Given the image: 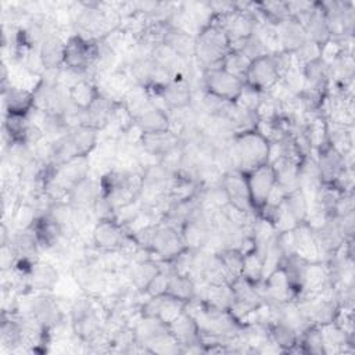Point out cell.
Instances as JSON below:
<instances>
[{
    "instance_id": "cell-1",
    "label": "cell",
    "mask_w": 355,
    "mask_h": 355,
    "mask_svg": "<svg viewBox=\"0 0 355 355\" xmlns=\"http://www.w3.org/2000/svg\"><path fill=\"white\" fill-rule=\"evenodd\" d=\"M98 178L101 184V196L111 204L115 214L121 208L140 200L143 187L141 171L114 166L101 173Z\"/></svg>"
},
{
    "instance_id": "cell-2",
    "label": "cell",
    "mask_w": 355,
    "mask_h": 355,
    "mask_svg": "<svg viewBox=\"0 0 355 355\" xmlns=\"http://www.w3.org/2000/svg\"><path fill=\"white\" fill-rule=\"evenodd\" d=\"M230 151L234 168L247 173L261 165L269 164L270 143L257 129L247 130L232 136Z\"/></svg>"
},
{
    "instance_id": "cell-3",
    "label": "cell",
    "mask_w": 355,
    "mask_h": 355,
    "mask_svg": "<svg viewBox=\"0 0 355 355\" xmlns=\"http://www.w3.org/2000/svg\"><path fill=\"white\" fill-rule=\"evenodd\" d=\"M230 42L222 26L211 18L196 33L194 62L201 69L220 67L226 54L230 51Z\"/></svg>"
},
{
    "instance_id": "cell-4",
    "label": "cell",
    "mask_w": 355,
    "mask_h": 355,
    "mask_svg": "<svg viewBox=\"0 0 355 355\" xmlns=\"http://www.w3.org/2000/svg\"><path fill=\"white\" fill-rule=\"evenodd\" d=\"M129 239L130 232L115 218L97 219L90 234L93 247L100 252H121Z\"/></svg>"
},
{
    "instance_id": "cell-5",
    "label": "cell",
    "mask_w": 355,
    "mask_h": 355,
    "mask_svg": "<svg viewBox=\"0 0 355 355\" xmlns=\"http://www.w3.org/2000/svg\"><path fill=\"white\" fill-rule=\"evenodd\" d=\"M244 80L222 67L201 69V89L229 103H236L243 92Z\"/></svg>"
},
{
    "instance_id": "cell-6",
    "label": "cell",
    "mask_w": 355,
    "mask_h": 355,
    "mask_svg": "<svg viewBox=\"0 0 355 355\" xmlns=\"http://www.w3.org/2000/svg\"><path fill=\"white\" fill-rule=\"evenodd\" d=\"M96 58V40L85 39L72 33L65 39L64 67L76 71L92 79V69ZM94 80V79H93Z\"/></svg>"
},
{
    "instance_id": "cell-7",
    "label": "cell",
    "mask_w": 355,
    "mask_h": 355,
    "mask_svg": "<svg viewBox=\"0 0 355 355\" xmlns=\"http://www.w3.org/2000/svg\"><path fill=\"white\" fill-rule=\"evenodd\" d=\"M187 248L182 232L164 222H158L154 229L150 255L157 261L166 263Z\"/></svg>"
},
{
    "instance_id": "cell-8",
    "label": "cell",
    "mask_w": 355,
    "mask_h": 355,
    "mask_svg": "<svg viewBox=\"0 0 355 355\" xmlns=\"http://www.w3.org/2000/svg\"><path fill=\"white\" fill-rule=\"evenodd\" d=\"M32 294L33 297L28 301V309L24 312L31 313L51 334L55 329L64 324L65 313L61 309L58 300L50 293Z\"/></svg>"
},
{
    "instance_id": "cell-9",
    "label": "cell",
    "mask_w": 355,
    "mask_h": 355,
    "mask_svg": "<svg viewBox=\"0 0 355 355\" xmlns=\"http://www.w3.org/2000/svg\"><path fill=\"white\" fill-rule=\"evenodd\" d=\"M280 80L282 78L273 53L252 60L244 78V83L259 93H268Z\"/></svg>"
},
{
    "instance_id": "cell-10",
    "label": "cell",
    "mask_w": 355,
    "mask_h": 355,
    "mask_svg": "<svg viewBox=\"0 0 355 355\" xmlns=\"http://www.w3.org/2000/svg\"><path fill=\"white\" fill-rule=\"evenodd\" d=\"M244 175H245V180H247V186H248L252 209L258 215L268 204L269 197H270L273 189L276 187L273 168L270 164H265V165H261Z\"/></svg>"
},
{
    "instance_id": "cell-11",
    "label": "cell",
    "mask_w": 355,
    "mask_h": 355,
    "mask_svg": "<svg viewBox=\"0 0 355 355\" xmlns=\"http://www.w3.org/2000/svg\"><path fill=\"white\" fill-rule=\"evenodd\" d=\"M171 334L180 345L183 354L186 352H205L201 343V333L197 320L184 309L173 322L168 324Z\"/></svg>"
},
{
    "instance_id": "cell-12",
    "label": "cell",
    "mask_w": 355,
    "mask_h": 355,
    "mask_svg": "<svg viewBox=\"0 0 355 355\" xmlns=\"http://www.w3.org/2000/svg\"><path fill=\"white\" fill-rule=\"evenodd\" d=\"M21 276L24 279L26 294L50 293L54 290V287L60 280L58 269L53 263L47 261H42L40 258L35 261L29 266V269Z\"/></svg>"
},
{
    "instance_id": "cell-13",
    "label": "cell",
    "mask_w": 355,
    "mask_h": 355,
    "mask_svg": "<svg viewBox=\"0 0 355 355\" xmlns=\"http://www.w3.org/2000/svg\"><path fill=\"white\" fill-rule=\"evenodd\" d=\"M187 302L180 301L169 294H159L153 297H146V300L140 304V315L158 318L164 323L169 324L178 316H180L186 309Z\"/></svg>"
},
{
    "instance_id": "cell-14",
    "label": "cell",
    "mask_w": 355,
    "mask_h": 355,
    "mask_svg": "<svg viewBox=\"0 0 355 355\" xmlns=\"http://www.w3.org/2000/svg\"><path fill=\"white\" fill-rule=\"evenodd\" d=\"M219 183H220L222 189L225 190L230 205H233L234 208H237L240 211L255 214L252 209V205H251L245 175L243 172H240L237 169L227 171V172L222 173Z\"/></svg>"
},
{
    "instance_id": "cell-15",
    "label": "cell",
    "mask_w": 355,
    "mask_h": 355,
    "mask_svg": "<svg viewBox=\"0 0 355 355\" xmlns=\"http://www.w3.org/2000/svg\"><path fill=\"white\" fill-rule=\"evenodd\" d=\"M3 115H22L29 116L35 111L33 90L21 85L11 83L1 89Z\"/></svg>"
},
{
    "instance_id": "cell-16",
    "label": "cell",
    "mask_w": 355,
    "mask_h": 355,
    "mask_svg": "<svg viewBox=\"0 0 355 355\" xmlns=\"http://www.w3.org/2000/svg\"><path fill=\"white\" fill-rule=\"evenodd\" d=\"M161 269H162V262L157 261L153 257H144L141 259L129 262V265L125 269L126 280L133 290L144 295L148 284L159 273Z\"/></svg>"
},
{
    "instance_id": "cell-17",
    "label": "cell",
    "mask_w": 355,
    "mask_h": 355,
    "mask_svg": "<svg viewBox=\"0 0 355 355\" xmlns=\"http://www.w3.org/2000/svg\"><path fill=\"white\" fill-rule=\"evenodd\" d=\"M118 104H119L118 101H114L105 97L104 94L98 93V96L93 100V103L86 110H82L79 125H86L100 132L105 130L111 123V119L114 116V112Z\"/></svg>"
},
{
    "instance_id": "cell-18",
    "label": "cell",
    "mask_w": 355,
    "mask_h": 355,
    "mask_svg": "<svg viewBox=\"0 0 355 355\" xmlns=\"http://www.w3.org/2000/svg\"><path fill=\"white\" fill-rule=\"evenodd\" d=\"M182 144V139L178 132L173 129H166L161 132H153V133H141L140 140H139V147L140 150L158 159L176 148L178 146Z\"/></svg>"
},
{
    "instance_id": "cell-19",
    "label": "cell",
    "mask_w": 355,
    "mask_h": 355,
    "mask_svg": "<svg viewBox=\"0 0 355 355\" xmlns=\"http://www.w3.org/2000/svg\"><path fill=\"white\" fill-rule=\"evenodd\" d=\"M318 168L320 171V176L323 183H334L337 176L340 175V172L347 166V165H352L348 164L345 157L336 150L331 144H326L324 147L316 150L313 153Z\"/></svg>"
},
{
    "instance_id": "cell-20",
    "label": "cell",
    "mask_w": 355,
    "mask_h": 355,
    "mask_svg": "<svg viewBox=\"0 0 355 355\" xmlns=\"http://www.w3.org/2000/svg\"><path fill=\"white\" fill-rule=\"evenodd\" d=\"M162 44L176 53L179 57L187 61H194V50H196V35L172 25L166 24Z\"/></svg>"
},
{
    "instance_id": "cell-21",
    "label": "cell",
    "mask_w": 355,
    "mask_h": 355,
    "mask_svg": "<svg viewBox=\"0 0 355 355\" xmlns=\"http://www.w3.org/2000/svg\"><path fill=\"white\" fill-rule=\"evenodd\" d=\"M279 50L295 53L309 37L304 25L295 18H287L276 25Z\"/></svg>"
},
{
    "instance_id": "cell-22",
    "label": "cell",
    "mask_w": 355,
    "mask_h": 355,
    "mask_svg": "<svg viewBox=\"0 0 355 355\" xmlns=\"http://www.w3.org/2000/svg\"><path fill=\"white\" fill-rule=\"evenodd\" d=\"M65 39L60 33L50 35L43 40L37 53L44 72L58 71L64 67Z\"/></svg>"
},
{
    "instance_id": "cell-23",
    "label": "cell",
    "mask_w": 355,
    "mask_h": 355,
    "mask_svg": "<svg viewBox=\"0 0 355 355\" xmlns=\"http://www.w3.org/2000/svg\"><path fill=\"white\" fill-rule=\"evenodd\" d=\"M100 196H101L100 178L94 179L92 176H87L68 193L67 200L72 207L92 211L96 201L100 198Z\"/></svg>"
},
{
    "instance_id": "cell-24",
    "label": "cell",
    "mask_w": 355,
    "mask_h": 355,
    "mask_svg": "<svg viewBox=\"0 0 355 355\" xmlns=\"http://www.w3.org/2000/svg\"><path fill=\"white\" fill-rule=\"evenodd\" d=\"M273 172H275V179H276V186L283 191V193H290L297 189H300L298 184V165L300 162L287 157H279L273 162H270Z\"/></svg>"
},
{
    "instance_id": "cell-25",
    "label": "cell",
    "mask_w": 355,
    "mask_h": 355,
    "mask_svg": "<svg viewBox=\"0 0 355 355\" xmlns=\"http://www.w3.org/2000/svg\"><path fill=\"white\" fill-rule=\"evenodd\" d=\"M100 130L86 125H76L71 128L68 135L78 157H92L100 146Z\"/></svg>"
},
{
    "instance_id": "cell-26",
    "label": "cell",
    "mask_w": 355,
    "mask_h": 355,
    "mask_svg": "<svg viewBox=\"0 0 355 355\" xmlns=\"http://www.w3.org/2000/svg\"><path fill=\"white\" fill-rule=\"evenodd\" d=\"M320 330H322V336H323V344H324L326 354L354 352V338L349 337L334 322L320 326Z\"/></svg>"
},
{
    "instance_id": "cell-27",
    "label": "cell",
    "mask_w": 355,
    "mask_h": 355,
    "mask_svg": "<svg viewBox=\"0 0 355 355\" xmlns=\"http://www.w3.org/2000/svg\"><path fill=\"white\" fill-rule=\"evenodd\" d=\"M308 33V37L311 40H313L316 44H319L322 49L331 40V35L330 31L327 28L322 7L319 4V1H315L313 10L311 11V14L301 22Z\"/></svg>"
},
{
    "instance_id": "cell-28",
    "label": "cell",
    "mask_w": 355,
    "mask_h": 355,
    "mask_svg": "<svg viewBox=\"0 0 355 355\" xmlns=\"http://www.w3.org/2000/svg\"><path fill=\"white\" fill-rule=\"evenodd\" d=\"M266 329H268V336L270 341L280 349V352L290 354L297 351L300 333L295 329L279 320L270 322L266 326Z\"/></svg>"
},
{
    "instance_id": "cell-29",
    "label": "cell",
    "mask_w": 355,
    "mask_h": 355,
    "mask_svg": "<svg viewBox=\"0 0 355 355\" xmlns=\"http://www.w3.org/2000/svg\"><path fill=\"white\" fill-rule=\"evenodd\" d=\"M135 125L141 133H153L172 129L171 114L159 107L151 105L147 111H144L140 116L135 119Z\"/></svg>"
},
{
    "instance_id": "cell-30",
    "label": "cell",
    "mask_w": 355,
    "mask_h": 355,
    "mask_svg": "<svg viewBox=\"0 0 355 355\" xmlns=\"http://www.w3.org/2000/svg\"><path fill=\"white\" fill-rule=\"evenodd\" d=\"M121 104L123 105V108L128 111V114L132 116L133 121L153 105L150 93L147 92V89L139 85H133L125 93V96L121 100Z\"/></svg>"
},
{
    "instance_id": "cell-31",
    "label": "cell",
    "mask_w": 355,
    "mask_h": 355,
    "mask_svg": "<svg viewBox=\"0 0 355 355\" xmlns=\"http://www.w3.org/2000/svg\"><path fill=\"white\" fill-rule=\"evenodd\" d=\"M166 294L189 302L197 297V282L191 276L169 272Z\"/></svg>"
},
{
    "instance_id": "cell-32",
    "label": "cell",
    "mask_w": 355,
    "mask_h": 355,
    "mask_svg": "<svg viewBox=\"0 0 355 355\" xmlns=\"http://www.w3.org/2000/svg\"><path fill=\"white\" fill-rule=\"evenodd\" d=\"M295 236V254L308 261H322L313 232L308 223H301L294 229Z\"/></svg>"
},
{
    "instance_id": "cell-33",
    "label": "cell",
    "mask_w": 355,
    "mask_h": 355,
    "mask_svg": "<svg viewBox=\"0 0 355 355\" xmlns=\"http://www.w3.org/2000/svg\"><path fill=\"white\" fill-rule=\"evenodd\" d=\"M282 202L297 225L306 222L309 215V198L301 189L287 193Z\"/></svg>"
},
{
    "instance_id": "cell-34",
    "label": "cell",
    "mask_w": 355,
    "mask_h": 355,
    "mask_svg": "<svg viewBox=\"0 0 355 355\" xmlns=\"http://www.w3.org/2000/svg\"><path fill=\"white\" fill-rule=\"evenodd\" d=\"M295 352L308 354V355H326L320 326L308 324L300 333L298 347H297Z\"/></svg>"
},
{
    "instance_id": "cell-35",
    "label": "cell",
    "mask_w": 355,
    "mask_h": 355,
    "mask_svg": "<svg viewBox=\"0 0 355 355\" xmlns=\"http://www.w3.org/2000/svg\"><path fill=\"white\" fill-rule=\"evenodd\" d=\"M68 93L75 107H78L79 110H86L93 103V100L98 96L100 90L96 80L85 78L79 80L76 85H73L68 90Z\"/></svg>"
},
{
    "instance_id": "cell-36",
    "label": "cell",
    "mask_w": 355,
    "mask_h": 355,
    "mask_svg": "<svg viewBox=\"0 0 355 355\" xmlns=\"http://www.w3.org/2000/svg\"><path fill=\"white\" fill-rule=\"evenodd\" d=\"M216 255L230 280H234L236 277L241 276L244 252L240 248H220L219 251H216Z\"/></svg>"
},
{
    "instance_id": "cell-37",
    "label": "cell",
    "mask_w": 355,
    "mask_h": 355,
    "mask_svg": "<svg viewBox=\"0 0 355 355\" xmlns=\"http://www.w3.org/2000/svg\"><path fill=\"white\" fill-rule=\"evenodd\" d=\"M241 277L258 286L263 280V257L255 250L244 254Z\"/></svg>"
},
{
    "instance_id": "cell-38",
    "label": "cell",
    "mask_w": 355,
    "mask_h": 355,
    "mask_svg": "<svg viewBox=\"0 0 355 355\" xmlns=\"http://www.w3.org/2000/svg\"><path fill=\"white\" fill-rule=\"evenodd\" d=\"M257 29V28H255ZM233 50H239L241 51L250 61L259 58L265 54H269L270 50L266 46V43L263 42V39L259 36V33L257 31H254L252 35H250L243 43H240L237 47H234Z\"/></svg>"
},
{
    "instance_id": "cell-39",
    "label": "cell",
    "mask_w": 355,
    "mask_h": 355,
    "mask_svg": "<svg viewBox=\"0 0 355 355\" xmlns=\"http://www.w3.org/2000/svg\"><path fill=\"white\" fill-rule=\"evenodd\" d=\"M250 60L239 50H233L230 49V51L226 54L223 62H222V68H225L227 72H230L232 75L240 78L244 80L245 73L248 71L250 67Z\"/></svg>"
},
{
    "instance_id": "cell-40",
    "label": "cell",
    "mask_w": 355,
    "mask_h": 355,
    "mask_svg": "<svg viewBox=\"0 0 355 355\" xmlns=\"http://www.w3.org/2000/svg\"><path fill=\"white\" fill-rule=\"evenodd\" d=\"M297 61L300 65H304L306 62H311L316 58L322 57V47L316 44L313 40L308 39L295 53H294Z\"/></svg>"
},
{
    "instance_id": "cell-41",
    "label": "cell",
    "mask_w": 355,
    "mask_h": 355,
    "mask_svg": "<svg viewBox=\"0 0 355 355\" xmlns=\"http://www.w3.org/2000/svg\"><path fill=\"white\" fill-rule=\"evenodd\" d=\"M168 277H169V270L162 263V269L159 270V273L148 284V287H147V290L144 293V297H153V295L165 294L166 293V287H168Z\"/></svg>"
}]
</instances>
